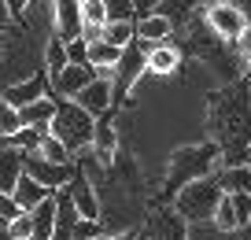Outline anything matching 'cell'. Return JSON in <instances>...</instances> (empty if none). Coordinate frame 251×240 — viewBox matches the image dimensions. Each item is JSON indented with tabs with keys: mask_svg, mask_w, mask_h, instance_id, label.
Returning a JSON list of instances; mask_svg holds the SVG:
<instances>
[{
	"mask_svg": "<svg viewBox=\"0 0 251 240\" xmlns=\"http://www.w3.org/2000/svg\"><path fill=\"white\" fill-rule=\"evenodd\" d=\"M207 126L226 166H248L251 155V85H226L207 96Z\"/></svg>",
	"mask_w": 251,
	"mask_h": 240,
	"instance_id": "6da1fadb",
	"label": "cell"
},
{
	"mask_svg": "<svg viewBox=\"0 0 251 240\" xmlns=\"http://www.w3.org/2000/svg\"><path fill=\"white\" fill-rule=\"evenodd\" d=\"M222 159L218 144L214 140H203V144H185L177 148V152L170 155V166H166V181H163V196H177L185 185H192V181L200 178H211L214 163Z\"/></svg>",
	"mask_w": 251,
	"mask_h": 240,
	"instance_id": "7a4b0ae2",
	"label": "cell"
},
{
	"mask_svg": "<svg viewBox=\"0 0 251 240\" xmlns=\"http://www.w3.org/2000/svg\"><path fill=\"white\" fill-rule=\"evenodd\" d=\"M93 126L96 118L85 115L74 100H55V118L48 126V137H55L71 155H81L93 148Z\"/></svg>",
	"mask_w": 251,
	"mask_h": 240,
	"instance_id": "3957f363",
	"label": "cell"
},
{
	"mask_svg": "<svg viewBox=\"0 0 251 240\" xmlns=\"http://www.w3.org/2000/svg\"><path fill=\"white\" fill-rule=\"evenodd\" d=\"M218 200H222L218 181L214 178H200V181L185 185L177 196H174V214H177L181 222H211Z\"/></svg>",
	"mask_w": 251,
	"mask_h": 240,
	"instance_id": "277c9868",
	"label": "cell"
},
{
	"mask_svg": "<svg viewBox=\"0 0 251 240\" xmlns=\"http://www.w3.org/2000/svg\"><path fill=\"white\" fill-rule=\"evenodd\" d=\"M148 74V55H144V45L141 41H129V45L122 48V55H118V63L111 67V104L122 100L126 89L137 85V78Z\"/></svg>",
	"mask_w": 251,
	"mask_h": 240,
	"instance_id": "5b68a950",
	"label": "cell"
},
{
	"mask_svg": "<svg viewBox=\"0 0 251 240\" xmlns=\"http://www.w3.org/2000/svg\"><path fill=\"white\" fill-rule=\"evenodd\" d=\"M203 23L211 26V33L218 41H236L244 33V26H248V19H244V11L236 8V4H211L207 8V15H203Z\"/></svg>",
	"mask_w": 251,
	"mask_h": 240,
	"instance_id": "8992f818",
	"label": "cell"
},
{
	"mask_svg": "<svg viewBox=\"0 0 251 240\" xmlns=\"http://www.w3.org/2000/svg\"><path fill=\"white\" fill-rule=\"evenodd\" d=\"M23 174H26V178H33L37 185H45L48 192H55V188H63L67 181H71L74 163H71V166H59V163H48V159H41L37 152H30V155L23 159Z\"/></svg>",
	"mask_w": 251,
	"mask_h": 240,
	"instance_id": "52a82bcc",
	"label": "cell"
},
{
	"mask_svg": "<svg viewBox=\"0 0 251 240\" xmlns=\"http://www.w3.org/2000/svg\"><path fill=\"white\" fill-rule=\"evenodd\" d=\"M67 196H71V203H74V211H78V218H89V222H100V200H96V188H93V181L85 178V174L74 166V174H71V181H67Z\"/></svg>",
	"mask_w": 251,
	"mask_h": 240,
	"instance_id": "ba28073f",
	"label": "cell"
},
{
	"mask_svg": "<svg viewBox=\"0 0 251 240\" xmlns=\"http://www.w3.org/2000/svg\"><path fill=\"white\" fill-rule=\"evenodd\" d=\"M52 23H55V41H74L81 37V4L74 0H52Z\"/></svg>",
	"mask_w": 251,
	"mask_h": 240,
	"instance_id": "9c48e42d",
	"label": "cell"
},
{
	"mask_svg": "<svg viewBox=\"0 0 251 240\" xmlns=\"http://www.w3.org/2000/svg\"><path fill=\"white\" fill-rule=\"evenodd\" d=\"M41 96H52V85H48L45 74H33V78H26V81H19V85H11L0 100L8 104V107L23 111V107H30L33 100H41Z\"/></svg>",
	"mask_w": 251,
	"mask_h": 240,
	"instance_id": "30bf717a",
	"label": "cell"
},
{
	"mask_svg": "<svg viewBox=\"0 0 251 240\" xmlns=\"http://www.w3.org/2000/svg\"><path fill=\"white\" fill-rule=\"evenodd\" d=\"M93 78H96L93 67H71V63H67L63 74L52 81V100H74V96H78Z\"/></svg>",
	"mask_w": 251,
	"mask_h": 240,
	"instance_id": "8fae6325",
	"label": "cell"
},
{
	"mask_svg": "<svg viewBox=\"0 0 251 240\" xmlns=\"http://www.w3.org/2000/svg\"><path fill=\"white\" fill-rule=\"evenodd\" d=\"M74 104H78L85 115L100 118L103 111L111 107V78H93V81H89V85L74 96Z\"/></svg>",
	"mask_w": 251,
	"mask_h": 240,
	"instance_id": "7c38bea8",
	"label": "cell"
},
{
	"mask_svg": "<svg viewBox=\"0 0 251 240\" xmlns=\"http://www.w3.org/2000/svg\"><path fill=\"white\" fill-rule=\"evenodd\" d=\"M55 229H52V240H74V225H78V211H74L67 188H55Z\"/></svg>",
	"mask_w": 251,
	"mask_h": 240,
	"instance_id": "4fadbf2b",
	"label": "cell"
},
{
	"mask_svg": "<svg viewBox=\"0 0 251 240\" xmlns=\"http://www.w3.org/2000/svg\"><path fill=\"white\" fill-rule=\"evenodd\" d=\"M52 118H55V100H52V96H41V100H33L30 107L19 111V122L30 126V130H37L41 137H48V126H52Z\"/></svg>",
	"mask_w": 251,
	"mask_h": 240,
	"instance_id": "5bb4252c",
	"label": "cell"
},
{
	"mask_svg": "<svg viewBox=\"0 0 251 240\" xmlns=\"http://www.w3.org/2000/svg\"><path fill=\"white\" fill-rule=\"evenodd\" d=\"M89 152L100 159V163H115V155H118V133H115V126L107 122V118H96V126H93V148Z\"/></svg>",
	"mask_w": 251,
	"mask_h": 240,
	"instance_id": "9a60e30c",
	"label": "cell"
},
{
	"mask_svg": "<svg viewBox=\"0 0 251 240\" xmlns=\"http://www.w3.org/2000/svg\"><path fill=\"white\" fill-rule=\"evenodd\" d=\"M148 240H185V222L174 211H155L148 222Z\"/></svg>",
	"mask_w": 251,
	"mask_h": 240,
	"instance_id": "2e32d148",
	"label": "cell"
},
{
	"mask_svg": "<svg viewBox=\"0 0 251 240\" xmlns=\"http://www.w3.org/2000/svg\"><path fill=\"white\" fill-rule=\"evenodd\" d=\"M170 33H174V23L163 19V15H155V11L137 19V41H141V45H166Z\"/></svg>",
	"mask_w": 251,
	"mask_h": 240,
	"instance_id": "e0dca14e",
	"label": "cell"
},
{
	"mask_svg": "<svg viewBox=\"0 0 251 240\" xmlns=\"http://www.w3.org/2000/svg\"><path fill=\"white\" fill-rule=\"evenodd\" d=\"M48 196H52V192H48L45 185H37L33 178H26V174L15 181V188H11V200H15L19 211H33L41 200H48Z\"/></svg>",
	"mask_w": 251,
	"mask_h": 240,
	"instance_id": "ac0fdd59",
	"label": "cell"
},
{
	"mask_svg": "<svg viewBox=\"0 0 251 240\" xmlns=\"http://www.w3.org/2000/svg\"><path fill=\"white\" fill-rule=\"evenodd\" d=\"M23 159L26 155L23 152H15V148H0V192H8L11 196V188H15V181L23 178Z\"/></svg>",
	"mask_w": 251,
	"mask_h": 240,
	"instance_id": "d6986e66",
	"label": "cell"
},
{
	"mask_svg": "<svg viewBox=\"0 0 251 240\" xmlns=\"http://www.w3.org/2000/svg\"><path fill=\"white\" fill-rule=\"evenodd\" d=\"M144 55H148V70L151 74H174L181 63V52L170 45H144Z\"/></svg>",
	"mask_w": 251,
	"mask_h": 240,
	"instance_id": "ffe728a7",
	"label": "cell"
},
{
	"mask_svg": "<svg viewBox=\"0 0 251 240\" xmlns=\"http://www.w3.org/2000/svg\"><path fill=\"white\" fill-rule=\"evenodd\" d=\"M30 222H33V237L30 240H52V229H55V196L41 200L37 207L30 211Z\"/></svg>",
	"mask_w": 251,
	"mask_h": 240,
	"instance_id": "44dd1931",
	"label": "cell"
},
{
	"mask_svg": "<svg viewBox=\"0 0 251 240\" xmlns=\"http://www.w3.org/2000/svg\"><path fill=\"white\" fill-rule=\"evenodd\" d=\"M133 37H137V19H111L100 26V41H107L115 48H126Z\"/></svg>",
	"mask_w": 251,
	"mask_h": 240,
	"instance_id": "7402d4cb",
	"label": "cell"
},
{
	"mask_svg": "<svg viewBox=\"0 0 251 240\" xmlns=\"http://www.w3.org/2000/svg\"><path fill=\"white\" fill-rule=\"evenodd\" d=\"M222 192H248L251 196V166H222L214 174Z\"/></svg>",
	"mask_w": 251,
	"mask_h": 240,
	"instance_id": "603a6c76",
	"label": "cell"
},
{
	"mask_svg": "<svg viewBox=\"0 0 251 240\" xmlns=\"http://www.w3.org/2000/svg\"><path fill=\"white\" fill-rule=\"evenodd\" d=\"M122 55V48L107 45V41H89V67L93 70H111Z\"/></svg>",
	"mask_w": 251,
	"mask_h": 240,
	"instance_id": "cb8c5ba5",
	"label": "cell"
},
{
	"mask_svg": "<svg viewBox=\"0 0 251 240\" xmlns=\"http://www.w3.org/2000/svg\"><path fill=\"white\" fill-rule=\"evenodd\" d=\"M63 67H67V52H63V41H48V48H45V78L48 81H55V78L63 74Z\"/></svg>",
	"mask_w": 251,
	"mask_h": 240,
	"instance_id": "d4e9b609",
	"label": "cell"
},
{
	"mask_svg": "<svg viewBox=\"0 0 251 240\" xmlns=\"http://www.w3.org/2000/svg\"><path fill=\"white\" fill-rule=\"evenodd\" d=\"M37 155H41V159H48V163H59V166H71V163H74V155L67 152L55 137H45V140H41Z\"/></svg>",
	"mask_w": 251,
	"mask_h": 240,
	"instance_id": "484cf974",
	"label": "cell"
},
{
	"mask_svg": "<svg viewBox=\"0 0 251 240\" xmlns=\"http://www.w3.org/2000/svg\"><path fill=\"white\" fill-rule=\"evenodd\" d=\"M196 4H200V0H163V4L155 8V15L170 19V23H174V19H188Z\"/></svg>",
	"mask_w": 251,
	"mask_h": 240,
	"instance_id": "4316f807",
	"label": "cell"
},
{
	"mask_svg": "<svg viewBox=\"0 0 251 240\" xmlns=\"http://www.w3.org/2000/svg\"><path fill=\"white\" fill-rule=\"evenodd\" d=\"M41 140H45V137H41V133H37V130H30V126H23V130H19V133H15V137H11V140H8V144H11V148H15V152H23V155H30V152H37V148H41Z\"/></svg>",
	"mask_w": 251,
	"mask_h": 240,
	"instance_id": "83f0119b",
	"label": "cell"
},
{
	"mask_svg": "<svg viewBox=\"0 0 251 240\" xmlns=\"http://www.w3.org/2000/svg\"><path fill=\"white\" fill-rule=\"evenodd\" d=\"M214 225H218L222 233H229V229H240L236 225V214H233V203H229V196L222 192V200H218V207H214V218H211Z\"/></svg>",
	"mask_w": 251,
	"mask_h": 240,
	"instance_id": "f1b7e54d",
	"label": "cell"
},
{
	"mask_svg": "<svg viewBox=\"0 0 251 240\" xmlns=\"http://www.w3.org/2000/svg\"><path fill=\"white\" fill-rule=\"evenodd\" d=\"M63 52H67V63L71 67H89V41L85 37H74L63 45Z\"/></svg>",
	"mask_w": 251,
	"mask_h": 240,
	"instance_id": "f546056e",
	"label": "cell"
},
{
	"mask_svg": "<svg viewBox=\"0 0 251 240\" xmlns=\"http://www.w3.org/2000/svg\"><path fill=\"white\" fill-rule=\"evenodd\" d=\"M19 130H23V122H19V111H15V107H8V104L0 100V137L11 140Z\"/></svg>",
	"mask_w": 251,
	"mask_h": 240,
	"instance_id": "4dcf8cb0",
	"label": "cell"
},
{
	"mask_svg": "<svg viewBox=\"0 0 251 240\" xmlns=\"http://www.w3.org/2000/svg\"><path fill=\"white\" fill-rule=\"evenodd\" d=\"M8 237H11V240H30V237H33L30 211H23V214H15V218L8 222Z\"/></svg>",
	"mask_w": 251,
	"mask_h": 240,
	"instance_id": "1f68e13d",
	"label": "cell"
},
{
	"mask_svg": "<svg viewBox=\"0 0 251 240\" xmlns=\"http://www.w3.org/2000/svg\"><path fill=\"white\" fill-rule=\"evenodd\" d=\"M229 203H233V214H236V225H248L251 222V196L248 192H226Z\"/></svg>",
	"mask_w": 251,
	"mask_h": 240,
	"instance_id": "d6a6232c",
	"label": "cell"
},
{
	"mask_svg": "<svg viewBox=\"0 0 251 240\" xmlns=\"http://www.w3.org/2000/svg\"><path fill=\"white\" fill-rule=\"evenodd\" d=\"M103 11H107V23L111 19H137L133 15V0H100Z\"/></svg>",
	"mask_w": 251,
	"mask_h": 240,
	"instance_id": "836d02e7",
	"label": "cell"
},
{
	"mask_svg": "<svg viewBox=\"0 0 251 240\" xmlns=\"http://www.w3.org/2000/svg\"><path fill=\"white\" fill-rule=\"evenodd\" d=\"M103 229L100 222H89V218H78V225H74V240H100Z\"/></svg>",
	"mask_w": 251,
	"mask_h": 240,
	"instance_id": "e575fe53",
	"label": "cell"
},
{
	"mask_svg": "<svg viewBox=\"0 0 251 240\" xmlns=\"http://www.w3.org/2000/svg\"><path fill=\"white\" fill-rule=\"evenodd\" d=\"M15 214H23V211L15 207V200H11L8 192H0V222H11Z\"/></svg>",
	"mask_w": 251,
	"mask_h": 240,
	"instance_id": "d590c367",
	"label": "cell"
},
{
	"mask_svg": "<svg viewBox=\"0 0 251 240\" xmlns=\"http://www.w3.org/2000/svg\"><path fill=\"white\" fill-rule=\"evenodd\" d=\"M4 4H8V11H11V19H23L26 11H30V4L33 0H4Z\"/></svg>",
	"mask_w": 251,
	"mask_h": 240,
	"instance_id": "8d00e7d4",
	"label": "cell"
},
{
	"mask_svg": "<svg viewBox=\"0 0 251 240\" xmlns=\"http://www.w3.org/2000/svg\"><path fill=\"white\" fill-rule=\"evenodd\" d=\"M159 4H163V0H133V15H151V11L159 8Z\"/></svg>",
	"mask_w": 251,
	"mask_h": 240,
	"instance_id": "74e56055",
	"label": "cell"
},
{
	"mask_svg": "<svg viewBox=\"0 0 251 240\" xmlns=\"http://www.w3.org/2000/svg\"><path fill=\"white\" fill-rule=\"evenodd\" d=\"M233 45H236V52H244V55H251V23H248V26H244V33H240V37H236V41H233Z\"/></svg>",
	"mask_w": 251,
	"mask_h": 240,
	"instance_id": "f35d334b",
	"label": "cell"
},
{
	"mask_svg": "<svg viewBox=\"0 0 251 240\" xmlns=\"http://www.w3.org/2000/svg\"><path fill=\"white\" fill-rule=\"evenodd\" d=\"M11 23V11H8V4H4V0H0V30H4V26Z\"/></svg>",
	"mask_w": 251,
	"mask_h": 240,
	"instance_id": "ab89813d",
	"label": "cell"
},
{
	"mask_svg": "<svg viewBox=\"0 0 251 240\" xmlns=\"http://www.w3.org/2000/svg\"><path fill=\"white\" fill-rule=\"evenodd\" d=\"M103 240H137V233H115V237H103Z\"/></svg>",
	"mask_w": 251,
	"mask_h": 240,
	"instance_id": "60d3db41",
	"label": "cell"
},
{
	"mask_svg": "<svg viewBox=\"0 0 251 240\" xmlns=\"http://www.w3.org/2000/svg\"><path fill=\"white\" fill-rule=\"evenodd\" d=\"M0 240H11L8 237V222H0Z\"/></svg>",
	"mask_w": 251,
	"mask_h": 240,
	"instance_id": "b9f144b4",
	"label": "cell"
},
{
	"mask_svg": "<svg viewBox=\"0 0 251 240\" xmlns=\"http://www.w3.org/2000/svg\"><path fill=\"white\" fill-rule=\"evenodd\" d=\"M0 148H8V140H4V137H0Z\"/></svg>",
	"mask_w": 251,
	"mask_h": 240,
	"instance_id": "7bdbcfd3",
	"label": "cell"
},
{
	"mask_svg": "<svg viewBox=\"0 0 251 240\" xmlns=\"http://www.w3.org/2000/svg\"><path fill=\"white\" fill-rule=\"evenodd\" d=\"M248 74H251V55H248Z\"/></svg>",
	"mask_w": 251,
	"mask_h": 240,
	"instance_id": "ee69618b",
	"label": "cell"
},
{
	"mask_svg": "<svg viewBox=\"0 0 251 240\" xmlns=\"http://www.w3.org/2000/svg\"><path fill=\"white\" fill-rule=\"evenodd\" d=\"M74 4H85V0H74Z\"/></svg>",
	"mask_w": 251,
	"mask_h": 240,
	"instance_id": "f6af8a7d",
	"label": "cell"
},
{
	"mask_svg": "<svg viewBox=\"0 0 251 240\" xmlns=\"http://www.w3.org/2000/svg\"><path fill=\"white\" fill-rule=\"evenodd\" d=\"M0 55H4V45H0Z\"/></svg>",
	"mask_w": 251,
	"mask_h": 240,
	"instance_id": "bcb514c9",
	"label": "cell"
},
{
	"mask_svg": "<svg viewBox=\"0 0 251 240\" xmlns=\"http://www.w3.org/2000/svg\"><path fill=\"white\" fill-rule=\"evenodd\" d=\"M100 240H103V237H100Z\"/></svg>",
	"mask_w": 251,
	"mask_h": 240,
	"instance_id": "7dc6e473",
	"label": "cell"
}]
</instances>
